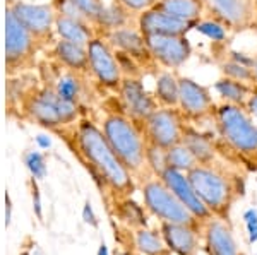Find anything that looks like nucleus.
Instances as JSON below:
<instances>
[{"instance_id":"nucleus-5","label":"nucleus","mask_w":257,"mask_h":255,"mask_svg":"<svg viewBox=\"0 0 257 255\" xmlns=\"http://www.w3.org/2000/svg\"><path fill=\"white\" fill-rule=\"evenodd\" d=\"M197 195L211 214L219 219H228L230 209L238 194L237 180L216 164H197L187 173Z\"/></svg>"},{"instance_id":"nucleus-24","label":"nucleus","mask_w":257,"mask_h":255,"mask_svg":"<svg viewBox=\"0 0 257 255\" xmlns=\"http://www.w3.org/2000/svg\"><path fill=\"white\" fill-rule=\"evenodd\" d=\"M155 9L185 23L197 24L206 14L204 0H158Z\"/></svg>"},{"instance_id":"nucleus-14","label":"nucleus","mask_w":257,"mask_h":255,"mask_svg":"<svg viewBox=\"0 0 257 255\" xmlns=\"http://www.w3.org/2000/svg\"><path fill=\"white\" fill-rule=\"evenodd\" d=\"M117 94V106L132 118L138 122L139 125L151 115L155 110H158V103H156L153 93H149L144 86L143 79L138 77H123L122 84H120Z\"/></svg>"},{"instance_id":"nucleus-6","label":"nucleus","mask_w":257,"mask_h":255,"mask_svg":"<svg viewBox=\"0 0 257 255\" xmlns=\"http://www.w3.org/2000/svg\"><path fill=\"white\" fill-rule=\"evenodd\" d=\"M214 125L221 141L233 153L243 158H255L257 153V125L245 108L230 103L216 105L213 115Z\"/></svg>"},{"instance_id":"nucleus-35","label":"nucleus","mask_w":257,"mask_h":255,"mask_svg":"<svg viewBox=\"0 0 257 255\" xmlns=\"http://www.w3.org/2000/svg\"><path fill=\"white\" fill-rule=\"evenodd\" d=\"M70 2L76 7H79V9L91 19L93 24L96 23L99 14L105 9V2H103V0H70Z\"/></svg>"},{"instance_id":"nucleus-4","label":"nucleus","mask_w":257,"mask_h":255,"mask_svg":"<svg viewBox=\"0 0 257 255\" xmlns=\"http://www.w3.org/2000/svg\"><path fill=\"white\" fill-rule=\"evenodd\" d=\"M38 77L45 86L52 88L62 100L77 106L82 115L96 100V94L101 89L96 86L88 72H77L60 65L59 62L45 57L38 62Z\"/></svg>"},{"instance_id":"nucleus-36","label":"nucleus","mask_w":257,"mask_h":255,"mask_svg":"<svg viewBox=\"0 0 257 255\" xmlns=\"http://www.w3.org/2000/svg\"><path fill=\"white\" fill-rule=\"evenodd\" d=\"M120 6H123L125 9L131 12V14H141V12L151 9V7H155V4L158 2V0H117Z\"/></svg>"},{"instance_id":"nucleus-34","label":"nucleus","mask_w":257,"mask_h":255,"mask_svg":"<svg viewBox=\"0 0 257 255\" xmlns=\"http://www.w3.org/2000/svg\"><path fill=\"white\" fill-rule=\"evenodd\" d=\"M24 163H26L28 170L31 171L33 178H43L47 175V164H45V158L41 156L38 151H31V153L26 154L24 158Z\"/></svg>"},{"instance_id":"nucleus-26","label":"nucleus","mask_w":257,"mask_h":255,"mask_svg":"<svg viewBox=\"0 0 257 255\" xmlns=\"http://www.w3.org/2000/svg\"><path fill=\"white\" fill-rule=\"evenodd\" d=\"M158 106H170L175 108L178 106V98H180V82L178 76L173 71H161L156 76L155 91H153Z\"/></svg>"},{"instance_id":"nucleus-40","label":"nucleus","mask_w":257,"mask_h":255,"mask_svg":"<svg viewBox=\"0 0 257 255\" xmlns=\"http://www.w3.org/2000/svg\"><path fill=\"white\" fill-rule=\"evenodd\" d=\"M243 221H245L247 226L257 224V211L255 209H248V211L243 212Z\"/></svg>"},{"instance_id":"nucleus-18","label":"nucleus","mask_w":257,"mask_h":255,"mask_svg":"<svg viewBox=\"0 0 257 255\" xmlns=\"http://www.w3.org/2000/svg\"><path fill=\"white\" fill-rule=\"evenodd\" d=\"M138 28L144 36L161 35V36H184L196 28L194 23H185L177 18L165 14L155 7L141 12L138 16Z\"/></svg>"},{"instance_id":"nucleus-22","label":"nucleus","mask_w":257,"mask_h":255,"mask_svg":"<svg viewBox=\"0 0 257 255\" xmlns=\"http://www.w3.org/2000/svg\"><path fill=\"white\" fill-rule=\"evenodd\" d=\"M55 36H59L60 40H67L72 43H79L88 47L91 40H94L98 36L94 24L89 21H81L67 18V16L57 14L55 19Z\"/></svg>"},{"instance_id":"nucleus-29","label":"nucleus","mask_w":257,"mask_h":255,"mask_svg":"<svg viewBox=\"0 0 257 255\" xmlns=\"http://www.w3.org/2000/svg\"><path fill=\"white\" fill-rule=\"evenodd\" d=\"M115 212L117 217L122 223H125L128 228H144L148 224L146 221V207H143L131 197H122V199H115Z\"/></svg>"},{"instance_id":"nucleus-41","label":"nucleus","mask_w":257,"mask_h":255,"mask_svg":"<svg viewBox=\"0 0 257 255\" xmlns=\"http://www.w3.org/2000/svg\"><path fill=\"white\" fill-rule=\"evenodd\" d=\"M6 204H7V207H6V226H9L11 224V219H12V204H11L9 194L6 195Z\"/></svg>"},{"instance_id":"nucleus-8","label":"nucleus","mask_w":257,"mask_h":255,"mask_svg":"<svg viewBox=\"0 0 257 255\" xmlns=\"http://www.w3.org/2000/svg\"><path fill=\"white\" fill-rule=\"evenodd\" d=\"M144 207L161 223H182L202 228V223L178 200V197L168 188V185L158 176L146 178L141 185Z\"/></svg>"},{"instance_id":"nucleus-12","label":"nucleus","mask_w":257,"mask_h":255,"mask_svg":"<svg viewBox=\"0 0 257 255\" xmlns=\"http://www.w3.org/2000/svg\"><path fill=\"white\" fill-rule=\"evenodd\" d=\"M206 16L230 33H242L255 24L254 0H204Z\"/></svg>"},{"instance_id":"nucleus-21","label":"nucleus","mask_w":257,"mask_h":255,"mask_svg":"<svg viewBox=\"0 0 257 255\" xmlns=\"http://www.w3.org/2000/svg\"><path fill=\"white\" fill-rule=\"evenodd\" d=\"M47 57L60 65L77 72L89 74V62H88V47L79 43H72L67 40H57L50 45Z\"/></svg>"},{"instance_id":"nucleus-31","label":"nucleus","mask_w":257,"mask_h":255,"mask_svg":"<svg viewBox=\"0 0 257 255\" xmlns=\"http://www.w3.org/2000/svg\"><path fill=\"white\" fill-rule=\"evenodd\" d=\"M219 71H221V74L225 77L247 82V84H250V86H255V74H254V69H252L250 65H245V64H240V62H235L231 59H226L225 62L219 64Z\"/></svg>"},{"instance_id":"nucleus-45","label":"nucleus","mask_w":257,"mask_h":255,"mask_svg":"<svg viewBox=\"0 0 257 255\" xmlns=\"http://www.w3.org/2000/svg\"><path fill=\"white\" fill-rule=\"evenodd\" d=\"M118 255H134V253H132L131 250H123V252H120Z\"/></svg>"},{"instance_id":"nucleus-9","label":"nucleus","mask_w":257,"mask_h":255,"mask_svg":"<svg viewBox=\"0 0 257 255\" xmlns=\"http://www.w3.org/2000/svg\"><path fill=\"white\" fill-rule=\"evenodd\" d=\"M89 76L103 91L117 93L123 81V74L115 55L113 47L103 36H96L88 43Z\"/></svg>"},{"instance_id":"nucleus-46","label":"nucleus","mask_w":257,"mask_h":255,"mask_svg":"<svg viewBox=\"0 0 257 255\" xmlns=\"http://www.w3.org/2000/svg\"><path fill=\"white\" fill-rule=\"evenodd\" d=\"M254 6H255V24H257V0H254Z\"/></svg>"},{"instance_id":"nucleus-3","label":"nucleus","mask_w":257,"mask_h":255,"mask_svg":"<svg viewBox=\"0 0 257 255\" xmlns=\"http://www.w3.org/2000/svg\"><path fill=\"white\" fill-rule=\"evenodd\" d=\"M99 127L111 149L136 178L149 171L146 161L148 141L143 132V127L138 122L128 118L117 106L115 110H106Z\"/></svg>"},{"instance_id":"nucleus-48","label":"nucleus","mask_w":257,"mask_h":255,"mask_svg":"<svg viewBox=\"0 0 257 255\" xmlns=\"http://www.w3.org/2000/svg\"><path fill=\"white\" fill-rule=\"evenodd\" d=\"M255 159H257V153H255Z\"/></svg>"},{"instance_id":"nucleus-38","label":"nucleus","mask_w":257,"mask_h":255,"mask_svg":"<svg viewBox=\"0 0 257 255\" xmlns=\"http://www.w3.org/2000/svg\"><path fill=\"white\" fill-rule=\"evenodd\" d=\"M245 110L252 118H257V86H254V91H252L250 98L247 100Z\"/></svg>"},{"instance_id":"nucleus-28","label":"nucleus","mask_w":257,"mask_h":255,"mask_svg":"<svg viewBox=\"0 0 257 255\" xmlns=\"http://www.w3.org/2000/svg\"><path fill=\"white\" fill-rule=\"evenodd\" d=\"M134 246L139 255H170L167 243L163 240L160 229H151L148 226L136 229L134 233Z\"/></svg>"},{"instance_id":"nucleus-7","label":"nucleus","mask_w":257,"mask_h":255,"mask_svg":"<svg viewBox=\"0 0 257 255\" xmlns=\"http://www.w3.org/2000/svg\"><path fill=\"white\" fill-rule=\"evenodd\" d=\"M52 43L28 31L6 9V74L7 77L21 76L38 67V55Z\"/></svg>"},{"instance_id":"nucleus-37","label":"nucleus","mask_w":257,"mask_h":255,"mask_svg":"<svg viewBox=\"0 0 257 255\" xmlns=\"http://www.w3.org/2000/svg\"><path fill=\"white\" fill-rule=\"evenodd\" d=\"M82 219H84V223L93 226V228H98V217H96V214H94V209H93V205H91L89 200H86L84 207H82Z\"/></svg>"},{"instance_id":"nucleus-30","label":"nucleus","mask_w":257,"mask_h":255,"mask_svg":"<svg viewBox=\"0 0 257 255\" xmlns=\"http://www.w3.org/2000/svg\"><path fill=\"white\" fill-rule=\"evenodd\" d=\"M167 164L168 168L177 171H182V173H189L192 168H196L199 161L196 159V156L190 153V149L185 144H177V146L167 149Z\"/></svg>"},{"instance_id":"nucleus-1","label":"nucleus","mask_w":257,"mask_h":255,"mask_svg":"<svg viewBox=\"0 0 257 255\" xmlns=\"http://www.w3.org/2000/svg\"><path fill=\"white\" fill-rule=\"evenodd\" d=\"M55 134L69 135L67 142L72 147V153L88 168L94 176V182L101 185V188H106L115 199L132 195L136 190V176L120 161L106 141L101 127L94 123V120L82 115L76 123Z\"/></svg>"},{"instance_id":"nucleus-19","label":"nucleus","mask_w":257,"mask_h":255,"mask_svg":"<svg viewBox=\"0 0 257 255\" xmlns=\"http://www.w3.org/2000/svg\"><path fill=\"white\" fill-rule=\"evenodd\" d=\"M160 231L168 250L175 255H197L199 228L182 223H161Z\"/></svg>"},{"instance_id":"nucleus-44","label":"nucleus","mask_w":257,"mask_h":255,"mask_svg":"<svg viewBox=\"0 0 257 255\" xmlns=\"http://www.w3.org/2000/svg\"><path fill=\"white\" fill-rule=\"evenodd\" d=\"M252 69H254V74H255V86H257V57H254V65H252Z\"/></svg>"},{"instance_id":"nucleus-33","label":"nucleus","mask_w":257,"mask_h":255,"mask_svg":"<svg viewBox=\"0 0 257 255\" xmlns=\"http://www.w3.org/2000/svg\"><path fill=\"white\" fill-rule=\"evenodd\" d=\"M194 30L199 31L201 35H204L206 38H209L211 41H214V43H223V41H226V36H228V33H230L223 24H219L218 21L209 19V18L199 21Z\"/></svg>"},{"instance_id":"nucleus-10","label":"nucleus","mask_w":257,"mask_h":255,"mask_svg":"<svg viewBox=\"0 0 257 255\" xmlns=\"http://www.w3.org/2000/svg\"><path fill=\"white\" fill-rule=\"evenodd\" d=\"M185 125H187V120L178 106L175 108L160 106L141 123L146 141L158 147H163V149H170L182 142Z\"/></svg>"},{"instance_id":"nucleus-16","label":"nucleus","mask_w":257,"mask_h":255,"mask_svg":"<svg viewBox=\"0 0 257 255\" xmlns=\"http://www.w3.org/2000/svg\"><path fill=\"white\" fill-rule=\"evenodd\" d=\"M103 38L113 47V50L122 52L125 55L132 57L134 60H138L144 69H155L158 67L156 60L153 59L151 52H149L146 36L139 31V28L134 26H123L118 30L110 31L108 35H105Z\"/></svg>"},{"instance_id":"nucleus-11","label":"nucleus","mask_w":257,"mask_h":255,"mask_svg":"<svg viewBox=\"0 0 257 255\" xmlns=\"http://www.w3.org/2000/svg\"><path fill=\"white\" fill-rule=\"evenodd\" d=\"M7 11L14 16L16 19L31 31L35 36L53 43L55 38V19L57 11L50 4H30L24 0H9L7 2Z\"/></svg>"},{"instance_id":"nucleus-42","label":"nucleus","mask_w":257,"mask_h":255,"mask_svg":"<svg viewBox=\"0 0 257 255\" xmlns=\"http://www.w3.org/2000/svg\"><path fill=\"white\" fill-rule=\"evenodd\" d=\"M247 229H248V241H250V243H255L257 241V224L247 226Z\"/></svg>"},{"instance_id":"nucleus-27","label":"nucleus","mask_w":257,"mask_h":255,"mask_svg":"<svg viewBox=\"0 0 257 255\" xmlns=\"http://www.w3.org/2000/svg\"><path fill=\"white\" fill-rule=\"evenodd\" d=\"M131 23H132L131 12L123 6H120L117 0H111V4H108V6L105 4V9H103L99 18L96 19V23H94V30H96L98 36H105L113 30L128 26Z\"/></svg>"},{"instance_id":"nucleus-25","label":"nucleus","mask_w":257,"mask_h":255,"mask_svg":"<svg viewBox=\"0 0 257 255\" xmlns=\"http://www.w3.org/2000/svg\"><path fill=\"white\" fill-rule=\"evenodd\" d=\"M213 89H214V93L223 100V103H230V105H237V106L245 108L247 100L250 98L252 91H254V86L221 76L213 84Z\"/></svg>"},{"instance_id":"nucleus-2","label":"nucleus","mask_w":257,"mask_h":255,"mask_svg":"<svg viewBox=\"0 0 257 255\" xmlns=\"http://www.w3.org/2000/svg\"><path fill=\"white\" fill-rule=\"evenodd\" d=\"M12 112H18L23 120L43 127L50 132H59L82 117V112L77 106L62 100L52 88L40 81V77H36L21 94Z\"/></svg>"},{"instance_id":"nucleus-20","label":"nucleus","mask_w":257,"mask_h":255,"mask_svg":"<svg viewBox=\"0 0 257 255\" xmlns=\"http://www.w3.org/2000/svg\"><path fill=\"white\" fill-rule=\"evenodd\" d=\"M202 231H204L206 252L209 255H240L231 228L225 219L213 216L202 224Z\"/></svg>"},{"instance_id":"nucleus-15","label":"nucleus","mask_w":257,"mask_h":255,"mask_svg":"<svg viewBox=\"0 0 257 255\" xmlns=\"http://www.w3.org/2000/svg\"><path fill=\"white\" fill-rule=\"evenodd\" d=\"M149 52L153 59L160 67L167 71H178L192 57V43L184 36H161V35H151L146 36Z\"/></svg>"},{"instance_id":"nucleus-39","label":"nucleus","mask_w":257,"mask_h":255,"mask_svg":"<svg viewBox=\"0 0 257 255\" xmlns=\"http://www.w3.org/2000/svg\"><path fill=\"white\" fill-rule=\"evenodd\" d=\"M33 209H35L38 219L43 217V211H41V199H40V192L36 188V185H33Z\"/></svg>"},{"instance_id":"nucleus-17","label":"nucleus","mask_w":257,"mask_h":255,"mask_svg":"<svg viewBox=\"0 0 257 255\" xmlns=\"http://www.w3.org/2000/svg\"><path fill=\"white\" fill-rule=\"evenodd\" d=\"M160 178L168 185V188L178 197V200H180V202L184 204L202 224L213 217L211 211L204 205V202L201 200V197L197 195L196 188L192 187L187 173H182V171L167 168Z\"/></svg>"},{"instance_id":"nucleus-43","label":"nucleus","mask_w":257,"mask_h":255,"mask_svg":"<svg viewBox=\"0 0 257 255\" xmlns=\"http://www.w3.org/2000/svg\"><path fill=\"white\" fill-rule=\"evenodd\" d=\"M96 255H110L108 253V246H106L105 241H101V243H99V248H98V253Z\"/></svg>"},{"instance_id":"nucleus-13","label":"nucleus","mask_w":257,"mask_h":255,"mask_svg":"<svg viewBox=\"0 0 257 255\" xmlns=\"http://www.w3.org/2000/svg\"><path fill=\"white\" fill-rule=\"evenodd\" d=\"M180 82V98H178V108L185 120L190 122H202L206 118H213L216 103L213 100L211 88L194 81L192 77L178 76Z\"/></svg>"},{"instance_id":"nucleus-23","label":"nucleus","mask_w":257,"mask_h":255,"mask_svg":"<svg viewBox=\"0 0 257 255\" xmlns=\"http://www.w3.org/2000/svg\"><path fill=\"white\" fill-rule=\"evenodd\" d=\"M182 144L190 149V153L196 156L199 164H213L216 159V144H214L213 137L206 132L197 130L192 123L187 122L182 134Z\"/></svg>"},{"instance_id":"nucleus-47","label":"nucleus","mask_w":257,"mask_h":255,"mask_svg":"<svg viewBox=\"0 0 257 255\" xmlns=\"http://www.w3.org/2000/svg\"><path fill=\"white\" fill-rule=\"evenodd\" d=\"M240 255H245V253H242V252H240Z\"/></svg>"},{"instance_id":"nucleus-32","label":"nucleus","mask_w":257,"mask_h":255,"mask_svg":"<svg viewBox=\"0 0 257 255\" xmlns=\"http://www.w3.org/2000/svg\"><path fill=\"white\" fill-rule=\"evenodd\" d=\"M146 161H148V168L151 171L153 176H160L163 175V171L168 168L167 164V149L163 147H158L155 144L148 142V149H146Z\"/></svg>"}]
</instances>
